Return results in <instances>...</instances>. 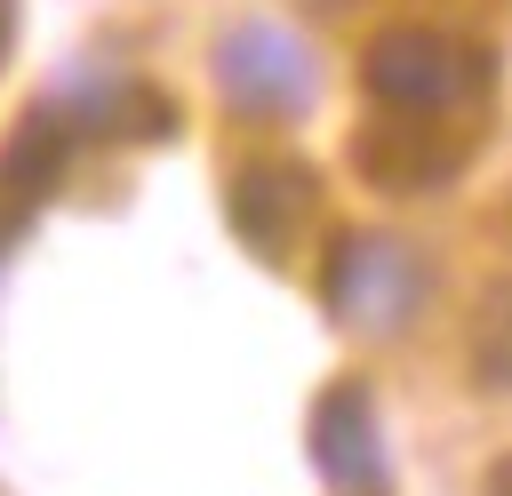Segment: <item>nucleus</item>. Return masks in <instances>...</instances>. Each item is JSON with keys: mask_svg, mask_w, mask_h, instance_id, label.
Returning a JSON list of instances; mask_svg holds the SVG:
<instances>
[{"mask_svg": "<svg viewBox=\"0 0 512 496\" xmlns=\"http://www.w3.org/2000/svg\"><path fill=\"white\" fill-rule=\"evenodd\" d=\"M360 80H368L376 104H392V112H408V120H440V112H464V104L488 96L496 56L472 48V40H448V32H432V24H392V32L368 40Z\"/></svg>", "mask_w": 512, "mask_h": 496, "instance_id": "obj_1", "label": "nucleus"}, {"mask_svg": "<svg viewBox=\"0 0 512 496\" xmlns=\"http://www.w3.org/2000/svg\"><path fill=\"white\" fill-rule=\"evenodd\" d=\"M216 88L232 96V112H256V120H288L312 104V56L288 24H232L216 40Z\"/></svg>", "mask_w": 512, "mask_h": 496, "instance_id": "obj_2", "label": "nucleus"}, {"mask_svg": "<svg viewBox=\"0 0 512 496\" xmlns=\"http://www.w3.org/2000/svg\"><path fill=\"white\" fill-rule=\"evenodd\" d=\"M320 296H328V312L352 320V328H400V320L416 312V296H424V272H416V256L392 248V240H344V248L328 256V272H320Z\"/></svg>", "mask_w": 512, "mask_h": 496, "instance_id": "obj_3", "label": "nucleus"}, {"mask_svg": "<svg viewBox=\"0 0 512 496\" xmlns=\"http://www.w3.org/2000/svg\"><path fill=\"white\" fill-rule=\"evenodd\" d=\"M312 472L336 488V496H368L384 480V448H376V408L368 392L344 376L312 400Z\"/></svg>", "mask_w": 512, "mask_h": 496, "instance_id": "obj_4", "label": "nucleus"}, {"mask_svg": "<svg viewBox=\"0 0 512 496\" xmlns=\"http://www.w3.org/2000/svg\"><path fill=\"white\" fill-rule=\"evenodd\" d=\"M304 208H312V176H304L296 160H256V168H240V176H232V192H224L232 232H240L264 264H280V256L296 248Z\"/></svg>", "mask_w": 512, "mask_h": 496, "instance_id": "obj_5", "label": "nucleus"}, {"mask_svg": "<svg viewBox=\"0 0 512 496\" xmlns=\"http://www.w3.org/2000/svg\"><path fill=\"white\" fill-rule=\"evenodd\" d=\"M72 144H80V120H72L64 104H40V112L16 128L8 160H0V192H8V200H24V208H40V200L64 184V168H72Z\"/></svg>", "mask_w": 512, "mask_h": 496, "instance_id": "obj_6", "label": "nucleus"}, {"mask_svg": "<svg viewBox=\"0 0 512 496\" xmlns=\"http://www.w3.org/2000/svg\"><path fill=\"white\" fill-rule=\"evenodd\" d=\"M8 32H16V0H0V48H8Z\"/></svg>", "mask_w": 512, "mask_h": 496, "instance_id": "obj_7", "label": "nucleus"}]
</instances>
